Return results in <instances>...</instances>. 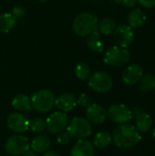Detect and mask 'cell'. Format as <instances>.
<instances>
[{"label": "cell", "instance_id": "52a82bcc", "mask_svg": "<svg viewBox=\"0 0 155 156\" xmlns=\"http://www.w3.org/2000/svg\"><path fill=\"white\" fill-rule=\"evenodd\" d=\"M113 85V80L111 75L103 71H97L89 80V86L91 90L97 92H107Z\"/></svg>", "mask_w": 155, "mask_h": 156}, {"label": "cell", "instance_id": "ffe728a7", "mask_svg": "<svg viewBox=\"0 0 155 156\" xmlns=\"http://www.w3.org/2000/svg\"><path fill=\"white\" fill-rule=\"evenodd\" d=\"M112 141V136L108 132H100L94 137L93 146L98 149H105L107 148Z\"/></svg>", "mask_w": 155, "mask_h": 156}, {"label": "cell", "instance_id": "277c9868", "mask_svg": "<svg viewBox=\"0 0 155 156\" xmlns=\"http://www.w3.org/2000/svg\"><path fill=\"white\" fill-rule=\"evenodd\" d=\"M131 54L128 49L119 46L108 48L104 54V62L114 67H121L127 64L130 60Z\"/></svg>", "mask_w": 155, "mask_h": 156}, {"label": "cell", "instance_id": "30bf717a", "mask_svg": "<svg viewBox=\"0 0 155 156\" xmlns=\"http://www.w3.org/2000/svg\"><path fill=\"white\" fill-rule=\"evenodd\" d=\"M113 32V40L117 46L126 48L132 43L134 32L129 25H121Z\"/></svg>", "mask_w": 155, "mask_h": 156}, {"label": "cell", "instance_id": "83f0119b", "mask_svg": "<svg viewBox=\"0 0 155 156\" xmlns=\"http://www.w3.org/2000/svg\"><path fill=\"white\" fill-rule=\"evenodd\" d=\"M71 135L69 133V132H61L59 133V135L58 136V144H62V145H66L70 143L71 141Z\"/></svg>", "mask_w": 155, "mask_h": 156}, {"label": "cell", "instance_id": "9c48e42d", "mask_svg": "<svg viewBox=\"0 0 155 156\" xmlns=\"http://www.w3.org/2000/svg\"><path fill=\"white\" fill-rule=\"evenodd\" d=\"M69 124V117L63 112H56L46 120V128L51 133H59Z\"/></svg>", "mask_w": 155, "mask_h": 156}, {"label": "cell", "instance_id": "cb8c5ba5", "mask_svg": "<svg viewBox=\"0 0 155 156\" xmlns=\"http://www.w3.org/2000/svg\"><path fill=\"white\" fill-rule=\"evenodd\" d=\"M139 83V88L142 92H148L153 90H155V75L151 73L143 75Z\"/></svg>", "mask_w": 155, "mask_h": 156}, {"label": "cell", "instance_id": "2e32d148", "mask_svg": "<svg viewBox=\"0 0 155 156\" xmlns=\"http://www.w3.org/2000/svg\"><path fill=\"white\" fill-rule=\"evenodd\" d=\"M128 23L132 28H139L145 24L146 16L141 8H132L128 13Z\"/></svg>", "mask_w": 155, "mask_h": 156}, {"label": "cell", "instance_id": "44dd1931", "mask_svg": "<svg viewBox=\"0 0 155 156\" xmlns=\"http://www.w3.org/2000/svg\"><path fill=\"white\" fill-rule=\"evenodd\" d=\"M16 19L11 15L7 13H4L0 15V32L7 33L11 31L16 26Z\"/></svg>", "mask_w": 155, "mask_h": 156}, {"label": "cell", "instance_id": "d4e9b609", "mask_svg": "<svg viewBox=\"0 0 155 156\" xmlns=\"http://www.w3.org/2000/svg\"><path fill=\"white\" fill-rule=\"evenodd\" d=\"M74 73L79 80H85L89 79L90 74V67L88 64L80 62L76 65V67L74 69Z\"/></svg>", "mask_w": 155, "mask_h": 156}, {"label": "cell", "instance_id": "4dcf8cb0", "mask_svg": "<svg viewBox=\"0 0 155 156\" xmlns=\"http://www.w3.org/2000/svg\"><path fill=\"white\" fill-rule=\"evenodd\" d=\"M137 3H138L137 0H122V4L126 7H130V8L134 7Z\"/></svg>", "mask_w": 155, "mask_h": 156}, {"label": "cell", "instance_id": "484cf974", "mask_svg": "<svg viewBox=\"0 0 155 156\" xmlns=\"http://www.w3.org/2000/svg\"><path fill=\"white\" fill-rule=\"evenodd\" d=\"M29 128L34 133H40L46 129V121L42 118H34L29 122Z\"/></svg>", "mask_w": 155, "mask_h": 156}, {"label": "cell", "instance_id": "ac0fdd59", "mask_svg": "<svg viewBox=\"0 0 155 156\" xmlns=\"http://www.w3.org/2000/svg\"><path fill=\"white\" fill-rule=\"evenodd\" d=\"M30 147L35 153H44L50 147V139L46 135H37L30 143Z\"/></svg>", "mask_w": 155, "mask_h": 156}, {"label": "cell", "instance_id": "9a60e30c", "mask_svg": "<svg viewBox=\"0 0 155 156\" xmlns=\"http://www.w3.org/2000/svg\"><path fill=\"white\" fill-rule=\"evenodd\" d=\"M71 156H94V146L90 141L80 139L73 146Z\"/></svg>", "mask_w": 155, "mask_h": 156}, {"label": "cell", "instance_id": "1f68e13d", "mask_svg": "<svg viewBox=\"0 0 155 156\" xmlns=\"http://www.w3.org/2000/svg\"><path fill=\"white\" fill-rule=\"evenodd\" d=\"M141 112H143L142 109L139 107V106H134L133 108V111L132 112V118H135L138 114H140Z\"/></svg>", "mask_w": 155, "mask_h": 156}, {"label": "cell", "instance_id": "f546056e", "mask_svg": "<svg viewBox=\"0 0 155 156\" xmlns=\"http://www.w3.org/2000/svg\"><path fill=\"white\" fill-rule=\"evenodd\" d=\"M137 2L145 8H153L155 6V0H137Z\"/></svg>", "mask_w": 155, "mask_h": 156}, {"label": "cell", "instance_id": "8fae6325", "mask_svg": "<svg viewBox=\"0 0 155 156\" xmlns=\"http://www.w3.org/2000/svg\"><path fill=\"white\" fill-rule=\"evenodd\" d=\"M8 128L16 133H22L29 129L28 119L20 112H12L6 119Z\"/></svg>", "mask_w": 155, "mask_h": 156}, {"label": "cell", "instance_id": "836d02e7", "mask_svg": "<svg viewBox=\"0 0 155 156\" xmlns=\"http://www.w3.org/2000/svg\"><path fill=\"white\" fill-rule=\"evenodd\" d=\"M23 156H37V154L35 153V152H32V151H27V152H26L24 154H23Z\"/></svg>", "mask_w": 155, "mask_h": 156}, {"label": "cell", "instance_id": "d6986e66", "mask_svg": "<svg viewBox=\"0 0 155 156\" xmlns=\"http://www.w3.org/2000/svg\"><path fill=\"white\" fill-rule=\"evenodd\" d=\"M12 106L17 111H32V104L31 100L28 96L25 94H18L16 95L12 101Z\"/></svg>", "mask_w": 155, "mask_h": 156}, {"label": "cell", "instance_id": "8992f818", "mask_svg": "<svg viewBox=\"0 0 155 156\" xmlns=\"http://www.w3.org/2000/svg\"><path fill=\"white\" fill-rule=\"evenodd\" d=\"M29 148L30 144L28 139L21 134L10 136L5 144V150L9 155H22L27 152Z\"/></svg>", "mask_w": 155, "mask_h": 156}, {"label": "cell", "instance_id": "5bb4252c", "mask_svg": "<svg viewBox=\"0 0 155 156\" xmlns=\"http://www.w3.org/2000/svg\"><path fill=\"white\" fill-rule=\"evenodd\" d=\"M55 105L60 112H67L72 111L76 107L77 100L73 94L67 92V93H63L59 95L55 100Z\"/></svg>", "mask_w": 155, "mask_h": 156}, {"label": "cell", "instance_id": "7c38bea8", "mask_svg": "<svg viewBox=\"0 0 155 156\" xmlns=\"http://www.w3.org/2000/svg\"><path fill=\"white\" fill-rule=\"evenodd\" d=\"M143 76V69L139 64H132L125 68L122 72V81L129 85L132 86L140 82L142 77Z\"/></svg>", "mask_w": 155, "mask_h": 156}, {"label": "cell", "instance_id": "ba28073f", "mask_svg": "<svg viewBox=\"0 0 155 156\" xmlns=\"http://www.w3.org/2000/svg\"><path fill=\"white\" fill-rule=\"evenodd\" d=\"M108 116L110 119L118 124H124L132 119V111L124 104L116 103L111 105L108 110Z\"/></svg>", "mask_w": 155, "mask_h": 156}, {"label": "cell", "instance_id": "603a6c76", "mask_svg": "<svg viewBox=\"0 0 155 156\" xmlns=\"http://www.w3.org/2000/svg\"><path fill=\"white\" fill-rule=\"evenodd\" d=\"M116 28V22L111 17L102 18L98 23V31L104 35H109L112 33Z\"/></svg>", "mask_w": 155, "mask_h": 156}, {"label": "cell", "instance_id": "7402d4cb", "mask_svg": "<svg viewBox=\"0 0 155 156\" xmlns=\"http://www.w3.org/2000/svg\"><path fill=\"white\" fill-rule=\"evenodd\" d=\"M87 46L91 51L98 52V53H100L103 51L104 45H103V42L100 38L99 32L90 35V37L87 39Z\"/></svg>", "mask_w": 155, "mask_h": 156}, {"label": "cell", "instance_id": "4fadbf2b", "mask_svg": "<svg viewBox=\"0 0 155 156\" xmlns=\"http://www.w3.org/2000/svg\"><path fill=\"white\" fill-rule=\"evenodd\" d=\"M88 121L94 124H101L106 121L107 112L100 104H90L86 111Z\"/></svg>", "mask_w": 155, "mask_h": 156}, {"label": "cell", "instance_id": "5b68a950", "mask_svg": "<svg viewBox=\"0 0 155 156\" xmlns=\"http://www.w3.org/2000/svg\"><path fill=\"white\" fill-rule=\"evenodd\" d=\"M67 131L71 137L80 140L86 139L91 134L92 127L88 120L81 117H75L68 124Z\"/></svg>", "mask_w": 155, "mask_h": 156}, {"label": "cell", "instance_id": "e0dca14e", "mask_svg": "<svg viewBox=\"0 0 155 156\" xmlns=\"http://www.w3.org/2000/svg\"><path fill=\"white\" fill-rule=\"evenodd\" d=\"M135 127L139 133H147L153 126V118L146 112H141L135 118Z\"/></svg>", "mask_w": 155, "mask_h": 156}, {"label": "cell", "instance_id": "f1b7e54d", "mask_svg": "<svg viewBox=\"0 0 155 156\" xmlns=\"http://www.w3.org/2000/svg\"><path fill=\"white\" fill-rule=\"evenodd\" d=\"M77 103H79V104L80 106H82V107L88 108V107L91 104V100H90V98L87 94L82 93V94L79 95V99H78V101H77Z\"/></svg>", "mask_w": 155, "mask_h": 156}, {"label": "cell", "instance_id": "7a4b0ae2", "mask_svg": "<svg viewBox=\"0 0 155 156\" xmlns=\"http://www.w3.org/2000/svg\"><path fill=\"white\" fill-rule=\"evenodd\" d=\"M98 18L90 13H82L76 16L73 21V31L81 37L95 34L98 31Z\"/></svg>", "mask_w": 155, "mask_h": 156}, {"label": "cell", "instance_id": "3957f363", "mask_svg": "<svg viewBox=\"0 0 155 156\" xmlns=\"http://www.w3.org/2000/svg\"><path fill=\"white\" fill-rule=\"evenodd\" d=\"M33 110L38 112H48L55 105V96L48 90H41L34 92L31 97Z\"/></svg>", "mask_w": 155, "mask_h": 156}, {"label": "cell", "instance_id": "6da1fadb", "mask_svg": "<svg viewBox=\"0 0 155 156\" xmlns=\"http://www.w3.org/2000/svg\"><path fill=\"white\" fill-rule=\"evenodd\" d=\"M112 140L115 145L119 148L130 149L135 146L142 140V135L135 126L124 123L120 124L114 129Z\"/></svg>", "mask_w": 155, "mask_h": 156}, {"label": "cell", "instance_id": "d590c367", "mask_svg": "<svg viewBox=\"0 0 155 156\" xmlns=\"http://www.w3.org/2000/svg\"><path fill=\"white\" fill-rule=\"evenodd\" d=\"M115 2H117V3H122V0H114Z\"/></svg>", "mask_w": 155, "mask_h": 156}, {"label": "cell", "instance_id": "4316f807", "mask_svg": "<svg viewBox=\"0 0 155 156\" xmlns=\"http://www.w3.org/2000/svg\"><path fill=\"white\" fill-rule=\"evenodd\" d=\"M11 15L16 19H21L26 15V8L22 5H16L12 8Z\"/></svg>", "mask_w": 155, "mask_h": 156}, {"label": "cell", "instance_id": "d6a6232c", "mask_svg": "<svg viewBox=\"0 0 155 156\" xmlns=\"http://www.w3.org/2000/svg\"><path fill=\"white\" fill-rule=\"evenodd\" d=\"M43 156H60L58 153L54 152V151H49V152H46Z\"/></svg>", "mask_w": 155, "mask_h": 156}, {"label": "cell", "instance_id": "8d00e7d4", "mask_svg": "<svg viewBox=\"0 0 155 156\" xmlns=\"http://www.w3.org/2000/svg\"><path fill=\"white\" fill-rule=\"evenodd\" d=\"M38 1H40V2H47V1H48V0H38Z\"/></svg>", "mask_w": 155, "mask_h": 156}, {"label": "cell", "instance_id": "e575fe53", "mask_svg": "<svg viewBox=\"0 0 155 156\" xmlns=\"http://www.w3.org/2000/svg\"><path fill=\"white\" fill-rule=\"evenodd\" d=\"M152 135H153V137L155 139V127L153 129V131H152Z\"/></svg>", "mask_w": 155, "mask_h": 156}]
</instances>
